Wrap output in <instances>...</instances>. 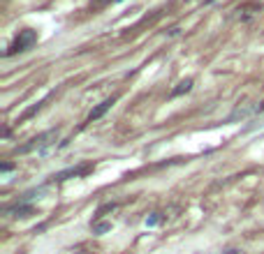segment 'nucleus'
Returning a JSON list of instances; mask_svg holds the SVG:
<instances>
[{"label":"nucleus","instance_id":"1","mask_svg":"<svg viewBox=\"0 0 264 254\" xmlns=\"http://www.w3.org/2000/svg\"><path fill=\"white\" fill-rule=\"evenodd\" d=\"M56 136H58V130H49V132H44V134L35 136V139H33V143H28V146H23V148H21V153L39 150V148H44V146H49V143H51L49 139H56Z\"/></svg>","mask_w":264,"mask_h":254},{"label":"nucleus","instance_id":"2","mask_svg":"<svg viewBox=\"0 0 264 254\" xmlns=\"http://www.w3.org/2000/svg\"><path fill=\"white\" fill-rule=\"evenodd\" d=\"M35 39H37V35H35L33 30H23L21 37H17V44H14V46H12V49L7 51V56L17 54V51H26V49H30V46L35 44Z\"/></svg>","mask_w":264,"mask_h":254},{"label":"nucleus","instance_id":"3","mask_svg":"<svg viewBox=\"0 0 264 254\" xmlns=\"http://www.w3.org/2000/svg\"><path fill=\"white\" fill-rule=\"evenodd\" d=\"M114 102H116V99H114V97H111V99H105V102L100 104V107H98V109H95V111H91V116H88V120H98V118H100V116L105 114V111H109V109H111V107H114Z\"/></svg>","mask_w":264,"mask_h":254},{"label":"nucleus","instance_id":"4","mask_svg":"<svg viewBox=\"0 0 264 254\" xmlns=\"http://www.w3.org/2000/svg\"><path fill=\"white\" fill-rule=\"evenodd\" d=\"M190 88H193V79H186V81L179 83V88H174V90H171V95L176 97V95H181V92H188Z\"/></svg>","mask_w":264,"mask_h":254},{"label":"nucleus","instance_id":"5","mask_svg":"<svg viewBox=\"0 0 264 254\" xmlns=\"http://www.w3.org/2000/svg\"><path fill=\"white\" fill-rule=\"evenodd\" d=\"M109 229H111V222H102V224H98V227L93 229V231L98 233V236H102V233H105V231H109Z\"/></svg>","mask_w":264,"mask_h":254},{"label":"nucleus","instance_id":"6","mask_svg":"<svg viewBox=\"0 0 264 254\" xmlns=\"http://www.w3.org/2000/svg\"><path fill=\"white\" fill-rule=\"evenodd\" d=\"M158 222H160V215L153 213L151 217H146V227H158Z\"/></svg>","mask_w":264,"mask_h":254}]
</instances>
